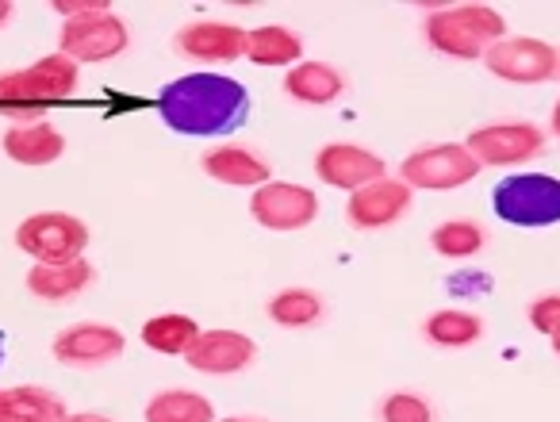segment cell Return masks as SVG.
Returning a JSON list of instances; mask_svg holds the SVG:
<instances>
[{"label":"cell","mask_w":560,"mask_h":422,"mask_svg":"<svg viewBox=\"0 0 560 422\" xmlns=\"http://www.w3.org/2000/svg\"><path fill=\"white\" fill-rule=\"evenodd\" d=\"M70 411L50 388L39 384H20V388H0V422H66Z\"/></svg>","instance_id":"obj_20"},{"label":"cell","mask_w":560,"mask_h":422,"mask_svg":"<svg viewBox=\"0 0 560 422\" xmlns=\"http://www.w3.org/2000/svg\"><path fill=\"white\" fill-rule=\"evenodd\" d=\"M411 188L404 180H392V177H381L373 185L358 188L350 192V203H346V223L353 231H384L392 223H399L411 211Z\"/></svg>","instance_id":"obj_13"},{"label":"cell","mask_w":560,"mask_h":422,"mask_svg":"<svg viewBox=\"0 0 560 422\" xmlns=\"http://www.w3.org/2000/svg\"><path fill=\"white\" fill-rule=\"evenodd\" d=\"M488 73H495L499 81H511V85H541L560 73V55L557 47H549L545 39H503L483 55Z\"/></svg>","instance_id":"obj_9"},{"label":"cell","mask_w":560,"mask_h":422,"mask_svg":"<svg viewBox=\"0 0 560 422\" xmlns=\"http://www.w3.org/2000/svg\"><path fill=\"white\" fill-rule=\"evenodd\" d=\"M93 281H96V269L89 266L85 258L55 261V266H39V261H35L24 277L27 292H32L35 300H47V304H70L81 292L93 289Z\"/></svg>","instance_id":"obj_16"},{"label":"cell","mask_w":560,"mask_h":422,"mask_svg":"<svg viewBox=\"0 0 560 422\" xmlns=\"http://www.w3.org/2000/svg\"><path fill=\"white\" fill-rule=\"evenodd\" d=\"M0 150L16 165H35L39 169V165H50L66 154V134L47 119L43 124H20L0 134Z\"/></svg>","instance_id":"obj_18"},{"label":"cell","mask_w":560,"mask_h":422,"mask_svg":"<svg viewBox=\"0 0 560 422\" xmlns=\"http://www.w3.org/2000/svg\"><path fill=\"white\" fill-rule=\"evenodd\" d=\"M246 85L208 70L170 81L162 89V96H158V116L165 119V127L177 134H192V139H211V134L234 131L246 119Z\"/></svg>","instance_id":"obj_1"},{"label":"cell","mask_w":560,"mask_h":422,"mask_svg":"<svg viewBox=\"0 0 560 422\" xmlns=\"http://www.w3.org/2000/svg\"><path fill=\"white\" fill-rule=\"evenodd\" d=\"M388 173L381 154H373L361 142H327L315 154V177L330 188H346V192H358V188L373 185Z\"/></svg>","instance_id":"obj_10"},{"label":"cell","mask_w":560,"mask_h":422,"mask_svg":"<svg viewBox=\"0 0 560 422\" xmlns=\"http://www.w3.org/2000/svg\"><path fill=\"white\" fill-rule=\"evenodd\" d=\"M265 315H269L277 327L304 330V327H312V323L323 319V296L312 289H280L277 296H269Z\"/></svg>","instance_id":"obj_25"},{"label":"cell","mask_w":560,"mask_h":422,"mask_svg":"<svg viewBox=\"0 0 560 422\" xmlns=\"http://www.w3.org/2000/svg\"><path fill=\"white\" fill-rule=\"evenodd\" d=\"M0 361H4V330H0Z\"/></svg>","instance_id":"obj_35"},{"label":"cell","mask_w":560,"mask_h":422,"mask_svg":"<svg viewBox=\"0 0 560 422\" xmlns=\"http://www.w3.org/2000/svg\"><path fill=\"white\" fill-rule=\"evenodd\" d=\"M430 246H434L438 258H450V261L476 258L483 250V227L472 220H445L430 231Z\"/></svg>","instance_id":"obj_26"},{"label":"cell","mask_w":560,"mask_h":422,"mask_svg":"<svg viewBox=\"0 0 560 422\" xmlns=\"http://www.w3.org/2000/svg\"><path fill=\"white\" fill-rule=\"evenodd\" d=\"M66 422H116V419H108V414H101V411H78V414H70Z\"/></svg>","instance_id":"obj_30"},{"label":"cell","mask_w":560,"mask_h":422,"mask_svg":"<svg viewBox=\"0 0 560 422\" xmlns=\"http://www.w3.org/2000/svg\"><path fill=\"white\" fill-rule=\"evenodd\" d=\"M284 93L296 104L323 108V104H335L346 93V73L335 70L330 62H300L284 78Z\"/></svg>","instance_id":"obj_19"},{"label":"cell","mask_w":560,"mask_h":422,"mask_svg":"<svg viewBox=\"0 0 560 422\" xmlns=\"http://www.w3.org/2000/svg\"><path fill=\"white\" fill-rule=\"evenodd\" d=\"M131 47V32H127L124 20L108 9L85 12V16H73L58 32V55H66L70 62H112V58L127 55Z\"/></svg>","instance_id":"obj_5"},{"label":"cell","mask_w":560,"mask_h":422,"mask_svg":"<svg viewBox=\"0 0 560 422\" xmlns=\"http://www.w3.org/2000/svg\"><path fill=\"white\" fill-rule=\"evenodd\" d=\"M506 39V20L503 12L488 9V4H453V9H438L427 20V43L445 58H483L495 43Z\"/></svg>","instance_id":"obj_3"},{"label":"cell","mask_w":560,"mask_h":422,"mask_svg":"<svg viewBox=\"0 0 560 422\" xmlns=\"http://www.w3.org/2000/svg\"><path fill=\"white\" fill-rule=\"evenodd\" d=\"M200 338V327L188 315H154V319L142 323V345L165 357H185L188 345Z\"/></svg>","instance_id":"obj_24"},{"label":"cell","mask_w":560,"mask_h":422,"mask_svg":"<svg viewBox=\"0 0 560 422\" xmlns=\"http://www.w3.org/2000/svg\"><path fill=\"white\" fill-rule=\"evenodd\" d=\"M422 335H427L430 345H442V350H465V345L480 342L483 319H480V315H472V312L445 307V312H434L427 323H422Z\"/></svg>","instance_id":"obj_23"},{"label":"cell","mask_w":560,"mask_h":422,"mask_svg":"<svg viewBox=\"0 0 560 422\" xmlns=\"http://www.w3.org/2000/svg\"><path fill=\"white\" fill-rule=\"evenodd\" d=\"M50 9H55L62 20H73V16H85V12L108 9V0H55Z\"/></svg>","instance_id":"obj_29"},{"label":"cell","mask_w":560,"mask_h":422,"mask_svg":"<svg viewBox=\"0 0 560 422\" xmlns=\"http://www.w3.org/2000/svg\"><path fill=\"white\" fill-rule=\"evenodd\" d=\"M480 177V162L465 142H438V146H422L404 157L399 165V180L407 188H427V192H450L468 180Z\"/></svg>","instance_id":"obj_6"},{"label":"cell","mask_w":560,"mask_h":422,"mask_svg":"<svg viewBox=\"0 0 560 422\" xmlns=\"http://www.w3.org/2000/svg\"><path fill=\"white\" fill-rule=\"evenodd\" d=\"M124 350H127L124 330H116L112 323H73V327H66L62 335L50 342L55 361L73 365V368L108 365V361H116Z\"/></svg>","instance_id":"obj_12"},{"label":"cell","mask_w":560,"mask_h":422,"mask_svg":"<svg viewBox=\"0 0 560 422\" xmlns=\"http://www.w3.org/2000/svg\"><path fill=\"white\" fill-rule=\"evenodd\" d=\"M552 131H557V139H560V101H557V108H552Z\"/></svg>","instance_id":"obj_32"},{"label":"cell","mask_w":560,"mask_h":422,"mask_svg":"<svg viewBox=\"0 0 560 422\" xmlns=\"http://www.w3.org/2000/svg\"><path fill=\"white\" fill-rule=\"evenodd\" d=\"M549 342H552V353H557V357H560V330H552Z\"/></svg>","instance_id":"obj_33"},{"label":"cell","mask_w":560,"mask_h":422,"mask_svg":"<svg viewBox=\"0 0 560 422\" xmlns=\"http://www.w3.org/2000/svg\"><path fill=\"white\" fill-rule=\"evenodd\" d=\"M200 169L208 173L211 180L231 188H261L269 185L272 169L257 150L249 146H211L200 154Z\"/></svg>","instance_id":"obj_17"},{"label":"cell","mask_w":560,"mask_h":422,"mask_svg":"<svg viewBox=\"0 0 560 422\" xmlns=\"http://www.w3.org/2000/svg\"><path fill=\"white\" fill-rule=\"evenodd\" d=\"M249 215L257 227L265 231H304L319 220V196L307 185H292V180H269V185L254 188L249 196Z\"/></svg>","instance_id":"obj_8"},{"label":"cell","mask_w":560,"mask_h":422,"mask_svg":"<svg viewBox=\"0 0 560 422\" xmlns=\"http://www.w3.org/2000/svg\"><path fill=\"white\" fill-rule=\"evenodd\" d=\"M529 323H534V330H541V335L560 330V296H537L534 304H529Z\"/></svg>","instance_id":"obj_28"},{"label":"cell","mask_w":560,"mask_h":422,"mask_svg":"<svg viewBox=\"0 0 560 422\" xmlns=\"http://www.w3.org/2000/svg\"><path fill=\"white\" fill-rule=\"evenodd\" d=\"M78 93V62L66 55H47L24 70L0 73V116L12 124H43L55 104H66Z\"/></svg>","instance_id":"obj_2"},{"label":"cell","mask_w":560,"mask_h":422,"mask_svg":"<svg viewBox=\"0 0 560 422\" xmlns=\"http://www.w3.org/2000/svg\"><path fill=\"white\" fill-rule=\"evenodd\" d=\"M147 422H215V407L208 396L188 388H165L142 411Z\"/></svg>","instance_id":"obj_22"},{"label":"cell","mask_w":560,"mask_h":422,"mask_svg":"<svg viewBox=\"0 0 560 422\" xmlns=\"http://www.w3.org/2000/svg\"><path fill=\"white\" fill-rule=\"evenodd\" d=\"M246 58L254 66H265V70H277V66L292 70V66L304 62V39L284 24H261L246 32Z\"/></svg>","instance_id":"obj_21"},{"label":"cell","mask_w":560,"mask_h":422,"mask_svg":"<svg viewBox=\"0 0 560 422\" xmlns=\"http://www.w3.org/2000/svg\"><path fill=\"white\" fill-rule=\"evenodd\" d=\"M480 165H522L545 150V134L534 124H488L465 142Z\"/></svg>","instance_id":"obj_11"},{"label":"cell","mask_w":560,"mask_h":422,"mask_svg":"<svg viewBox=\"0 0 560 422\" xmlns=\"http://www.w3.org/2000/svg\"><path fill=\"white\" fill-rule=\"evenodd\" d=\"M188 368L208 376H234L257 361V342L242 330H200L185 353Z\"/></svg>","instance_id":"obj_14"},{"label":"cell","mask_w":560,"mask_h":422,"mask_svg":"<svg viewBox=\"0 0 560 422\" xmlns=\"http://www.w3.org/2000/svg\"><path fill=\"white\" fill-rule=\"evenodd\" d=\"M89 238L93 235H89L85 223L78 215H66V211H35L16 227V246L39 266L81 258Z\"/></svg>","instance_id":"obj_7"},{"label":"cell","mask_w":560,"mask_h":422,"mask_svg":"<svg viewBox=\"0 0 560 422\" xmlns=\"http://www.w3.org/2000/svg\"><path fill=\"white\" fill-rule=\"evenodd\" d=\"M491 208L511 227H552L560 223V177L514 173L491 188Z\"/></svg>","instance_id":"obj_4"},{"label":"cell","mask_w":560,"mask_h":422,"mask_svg":"<svg viewBox=\"0 0 560 422\" xmlns=\"http://www.w3.org/2000/svg\"><path fill=\"white\" fill-rule=\"evenodd\" d=\"M219 422H261V419H246V414H231V419H219Z\"/></svg>","instance_id":"obj_34"},{"label":"cell","mask_w":560,"mask_h":422,"mask_svg":"<svg viewBox=\"0 0 560 422\" xmlns=\"http://www.w3.org/2000/svg\"><path fill=\"white\" fill-rule=\"evenodd\" d=\"M173 47L196 62H234L246 55V32L231 20H192L173 35Z\"/></svg>","instance_id":"obj_15"},{"label":"cell","mask_w":560,"mask_h":422,"mask_svg":"<svg viewBox=\"0 0 560 422\" xmlns=\"http://www.w3.org/2000/svg\"><path fill=\"white\" fill-rule=\"evenodd\" d=\"M12 16H16V4H12V0H0V27H9Z\"/></svg>","instance_id":"obj_31"},{"label":"cell","mask_w":560,"mask_h":422,"mask_svg":"<svg viewBox=\"0 0 560 422\" xmlns=\"http://www.w3.org/2000/svg\"><path fill=\"white\" fill-rule=\"evenodd\" d=\"M376 414H381V422H434V407L419 391H388Z\"/></svg>","instance_id":"obj_27"}]
</instances>
